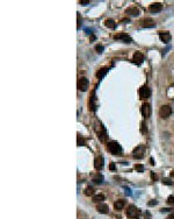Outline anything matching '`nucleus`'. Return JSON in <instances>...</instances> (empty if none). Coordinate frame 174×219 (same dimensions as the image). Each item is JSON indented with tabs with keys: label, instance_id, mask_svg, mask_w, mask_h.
I'll use <instances>...</instances> for the list:
<instances>
[{
	"label": "nucleus",
	"instance_id": "nucleus-1",
	"mask_svg": "<svg viewBox=\"0 0 174 219\" xmlns=\"http://www.w3.org/2000/svg\"><path fill=\"white\" fill-rule=\"evenodd\" d=\"M107 149L109 150V153H111L113 155H120L122 153V147L118 142L116 141H110L107 143Z\"/></svg>",
	"mask_w": 174,
	"mask_h": 219
},
{
	"label": "nucleus",
	"instance_id": "nucleus-2",
	"mask_svg": "<svg viewBox=\"0 0 174 219\" xmlns=\"http://www.w3.org/2000/svg\"><path fill=\"white\" fill-rule=\"evenodd\" d=\"M144 154H145V147H144L143 145L138 146V147L135 148L134 152H132V156H134L135 159H137V160L143 159V157H144Z\"/></svg>",
	"mask_w": 174,
	"mask_h": 219
},
{
	"label": "nucleus",
	"instance_id": "nucleus-3",
	"mask_svg": "<svg viewBox=\"0 0 174 219\" xmlns=\"http://www.w3.org/2000/svg\"><path fill=\"white\" fill-rule=\"evenodd\" d=\"M139 23H141V27H143V28H152V27H155V26H156L155 20H153V19H151V18H145V19H142V20L139 21Z\"/></svg>",
	"mask_w": 174,
	"mask_h": 219
},
{
	"label": "nucleus",
	"instance_id": "nucleus-4",
	"mask_svg": "<svg viewBox=\"0 0 174 219\" xmlns=\"http://www.w3.org/2000/svg\"><path fill=\"white\" fill-rule=\"evenodd\" d=\"M127 216L129 218H137L139 216V210L135 205H129L127 210Z\"/></svg>",
	"mask_w": 174,
	"mask_h": 219
},
{
	"label": "nucleus",
	"instance_id": "nucleus-5",
	"mask_svg": "<svg viewBox=\"0 0 174 219\" xmlns=\"http://www.w3.org/2000/svg\"><path fill=\"white\" fill-rule=\"evenodd\" d=\"M159 114H160V117L164 118V119L168 118V117L172 114V107L168 106V105H164V106H161L160 110H159Z\"/></svg>",
	"mask_w": 174,
	"mask_h": 219
},
{
	"label": "nucleus",
	"instance_id": "nucleus-6",
	"mask_svg": "<svg viewBox=\"0 0 174 219\" xmlns=\"http://www.w3.org/2000/svg\"><path fill=\"white\" fill-rule=\"evenodd\" d=\"M150 96H151V90L146 85H144V86H142L139 89V97H141V99H148Z\"/></svg>",
	"mask_w": 174,
	"mask_h": 219
},
{
	"label": "nucleus",
	"instance_id": "nucleus-7",
	"mask_svg": "<svg viewBox=\"0 0 174 219\" xmlns=\"http://www.w3.org/2000/svg\"><path fill=\"white\" fill-rule=\"evenodd\" d=\"M78 89L80 91H86L87 89H88V79H87L86 77L79 78V81H78Z\"/></svg>",
	"mask_w": 174,
	"mask_h": 219
},
{
	"label": "nucleus",
	"instance_id": "nucleus-8",
	"mask_svg": "<svg viewBox=\"0 0 174 219\" xmlns=\"http://www.w3.org/2000/svg\"><path fill=\"white\" fill-rule=\"evenodd\" d=\"M141 112H142V114H143L144 118H149L150 114H151V106H150V104L144 103L142 105V107H141Z\"/></svg>",
	"mask_w": 174,
	"mask_h": 219
},
{
	"label": "nucleus",
	"instance_id": "nucleus-9",
	"mask_svg": "<svg viewBox=\"0 0 174 219\" xmlns=\"http://www.w3.org/2000/svg\"><path fill=\"white\" fill-rule=\"evenodd\" d=\"M115 40H122L125 43H131L132 42V39L125 33H120L118 35H115Z\"/></svg>",
	"mask_w": 174,
	"mask_h": 219
},
{
	"label": "nucleus",
	"instance_id": "nucleus-10",
	"mask_svg": "<svg viewBox=\"0 0 174 219\" xmlns=\"http://www.w3.org/2000/svg\"><path fill=\"white\" fill-rule=\"evenodd\" d=\"M103 166H104V159H103V156H97V157L95 159V161H94V167H95V169L101 170V169L103 168Z\"/></svg>",
	"mask_w": 174,
	"mask_h": 219
},
{
	"label": "nucleus",
	"instance_id": "nucleus-11",
	"mask_svg": "<svg viewBox=\"0 0 174 219\" xmlns=\"http://www.w3.org/2000/svg\"><path fill=\"white\" fill-rule=\"evenodd\" d=\"M159 37L164 43H168L171 41V34L168 32H160L159 33Z\"/></svg>",
	"mask_w": 174,
	"mask_h": 219
},
{
	"label": "nucleus",
	"instance_id": "nucleus-12",
	"mask_svg": "<svg viewBox=\"0 0 174 219\" xmlns=\"http://www.w3.org/2000/svg\"><path fill=\"white\" fill-rule=\"evenodd\" d=\"M143 61H144V55H143L141 51H136V53L134 54V62L139 65Z\"/></svg>",
	"mask_w": 174,
	"mask_h": 219
},
{
	"label": "nucleus",
	"instance_id": "nucleus-13",
	"mask_svg": "<svg viewBox=\"0 0 174 219\" xmlns=\"http://www.w3.org/2000/svg\"><path fill=\"white\" fill-rule=\"evenodd\" d=\"M161 9H163V4H160V2H153L150 6V12H153V13H158Z\"/></svg>",
	"mask_w": 174,
	"mask_h": 219
},
{
	"label": "nucleus",
	"instance_id": "nucleus-14",
	"mask_svg": "<svg viewBox=\"0 0 174 219\" xmlns=\"http://www.w3.org/2000/svg\"><path fill=\"white\" fill-rule=\"evenodd\" d=\"M96 210H97V212H100V213H103V215H106V213H108V211H109V208H108V205H107V204H104V203H99V204H97V208H96Z\"/></svg>",
	"mask_w": 174,
	"mask_h": 219
},
{
	"label": "nucleus",
	"instance_id": "nucleus-15",
	"mask_svg": "<svg viewBox=\"0 0 174 219\" xmlns=\"http://www.w3.org/2000/svg\"><path fill=\"white\" fill-rule=\"evenodd\" d=\"M125 13L129 14V15H132V16L139 15V11H138V8H136V7H129V8H127Z\"/></svg>",
	"mask_w": 174,
	"mask_h": 219
},
{
	"label": "nucleus",
	"instance_id": "nucleus-16",
	"mask_svg": "<svg viewBox=\"0 0 174 219\" xmlns=\"http://www.w3.org/2000/svg\"><path fill=\"white\" fill-rule=\"evenodd\" d=\"M89 107L92 111H95L96 105H95V91H93L90 93V98H89Z\"/></svg>",
	"mask_w": 174,
	"mask_h": 219
},
{
	"label": "nucleus",
	"instance_id": "nucleus-17",
	"mask_svg": "<svg viewBox=\"0 0 174 219\" xmlns=\"http://www.w3.org/2000/svg\"><path fill=\"white\" fill-rule=\"evenodd\" d=\"M109 71V68H107V67H104V68H101L97 72H96V77L99 78V79H101V78H103L104 77V75L107 74Z\"/></svg>",
	"mask_w": 174,
	"mask_h": 219
},
{
	"label": "nucleus",
	"instance_id": "nucleus-18",
	"mask_svg": "<svg viewBox=\"0 0 174 219\" xmlns=\"http://www.w3.org/2000/svg\"><path fill=\"white\" fill-rule=\"evenodd\" d=\"M124 205H125V202H124V201H122V199H120V201H116V202H115L114 208H115V210L121 211V210H123Z\"/></svg>",
	"mask_w": 174,
	"mask_h": 219
},
{
	"label": "nucleus",
	"instance_id": "nucleus-19",
	"mask_svg": "<svg viewBox=\"0 0 174 219\" xmlns=\"http://www.w3.org/2000/svg\"><path fill=\"white\" fill-rule=\"evenodd\" d=\"M104 26H106V27H108V28L114 29V28L116 27V23H115V21H114V20L108 19V20H106V21H104Z\"/></svg>",
	"mask_w": 174,
	"mask_h": 219
},
{
	"label": "nucleus",
	"instance_id": "nucleus-20",
	"mask_svg": "<svg viewBox=\"0 0 174 219\" xmlns=\"http://www.w3.org/2000/svg\"><path fill=\"white\" fill-rule=\"evenodd\" d=\"M102 201H104V196L101 195V194L95 195V196L93 197V202H94V203H101Z\"/></svg>",
	"mask_w": 174,
	"mask_h": 219
},
{
	"label": "nucleus",
	"instance_id": "nucleus-21",
	"mask_svg": "<svg viewBox=\"0 0 174 219\" xmlns=\"http://www.w3.org/2000/svg\"><path fill=\"white\" fill-rule=\"evenodd\" d=\"M93 182H94L95 184H101V183L103 182V176H102V175H97V176H95V177L93 178Z\"/></svg>",
	"mask_w": 174,
	"mask_h": 219
},
{
	"label": "nucleus",
	"instance_id": "nucleus-22",
	"mask_svg": "<svg viewBox=\"0 0 174 219\" xmlns=\"http://www.w3.org/2000/svg\"><path fill=\"white\" fill-rule=\"evenodd\" d=\"M94 191H95V190H94V188H93V187H88V188H86V189H85L84 194H85L86 196H92V195L94 194Z\"/></svg>",
	"mask_w": 174,
	"mask_h": 219
},
{
	"label": "nucleus",
	"instance_id": "nucleus-23",
	"mask_svg": "<svg viewBox=\"0 0 174 219\" xmlns=\"http://www.w3.org/2000/svg\"><path fill=\"white\" fill-rule=\"evenodd\" d=\"M135 169H136L138 173H143V171H144V166H142V164H136V166H135Z\"/></svg>",
	"mask_w": 174,
	"mask_h": 219
},
{
	"label": "nucleus",
	"instance_id": "nucleus-24",
	"mask_svg": "<svg viewBox=\"0 0 174 219\" xmlns=\"http://www.w3.org/2000/svg\"><path fill=\"white\" fill-rule=\"evenodd\" d=\"M163 183L166 184V185H172L173 184L172 180H170V178H163Z\"/></svg>",
	"mask_w": 174,
	"mask_h": 219
},
{
	"label": "nucleus",
	"instance_id": "nucleus-25",
	"mask_svg": "<svg viewBox=\"0 0 174 219\" xmlns=\"http://www.w3.org/2000/svg\"><path fill=\"white\" fill-rule=\"evenodd\" d=\"M84 145H85V140L80 135H78V146H84Z\"/></svg>",
	"mask_w": 174,
	"mask_h": 219
},
{
	"label": "nucleus",
	"instance_id": "nucleus-26",
	"mask_svg": "<svg viewBox=\"0 0 174 219\" xmlns=\"http://www.w3.org/2000/svg\"><path fill=\"white\" fill-rule=\"evenodd\" d=\"M95 50H96L99 54H101V53L103 51V47H102V46H100V44H97V46H95Z\"/></svg>",
	"mask_w": 174,
	"mask_h": 219
},
{
	"label": "nucleus",
	"instance_id": "nucleus-27",
	"mask_svg": "<svg viewBox=\"0 0 174 219\" xmlns=\"http://www.w3.org/2000/svg\"><path fill=\"white\" fill-rule=\"evenodd\" d=\"M167 202H168V204H173L174 205V196H170L167 198Z\"/></svg>",
	"mask_w": 174,
	"mask_h": 219
},
{
	"label": "nucleus",
	"instance_id": "nucleus-28",
	"mask_svg": "<svg viewBox=\"0 0 174 219\" xmlns=\"http://www.w3.org/2000/svg\"><path fill=\"white\" fill-rule=\"evenodd\" d=\"M81 26V19H80V15L78 14V28Z\"/></svg>",
	"mask_w": 174,
	"mask_h": 219
},
{
	"label": "nucleus",
	"instance_id": "nucleus-29",
	"mask_svg": "<svg viewBox=\"0 0 174 219\" xmlns=\"http://www.w3.org/2000/svg\"><path fill=\"white\" fill-rule=\"evenodd\" d=\"M109 169H110V170H115V169H116V167H115V164H114V163H111V164L109 166Z\"/></svg>",
	"mask_w": 174,
	"mask_h": 219
},
{
	"label": "nucleus",
	"instance_id": "nucleus-30",
	"mask_svg": "<svg viewBox=\"0 0 174 219\" xmlns=\"http://www.w3.org/2000/svg\"><path fill=\"white\" fill-rule=\"evenodd\" d=\"M157 203H158L157 201H153V202H150V203H149V206H152V205H157Z\"/></svg>",
	"mask_w": 174,
	"mask_h": 219
},
{
	"label": "nucleus",
	"instance_id": "nucleus-31",
	"mask_svg": "<svg viewBox=\"0 0 174 219\" xmlns=\"http://www.w3.org/2000/svg\"><path fill=\"white\" fill-rule=\"evenodd\" d=\"M88 2H89L88 0H81V1H80V4H81V5H84V6H85V5H87Z\"/></svg>",
	"mask_w": 174,
	"mask_h": 219
},
{
	"label": "nucleus",
	"instance_id": "nucleus-32",
	"mask_svg": "<svg viewBox=\"0 0 174 219\" xmlns=\"http://www.w3.org/2000/svg\"><path fill=\"white\" fill-rule=\"evenodd\" d=\"M142 126H143V127H142V132H143V131L146 132V127H145V124H144V122H142Z\"/></svg>",
	"mask_w": 174,
	"mask_h": 219
},
{
	"label": "nucleus",
	"instance_id": "nucleus-33",
	"mask_svg": "<svg viewBox=\"0 0 174 219\" xmlns=\"http://www.w3.org/2000/svg\"><path fill=\"white\" fill-rule=\"evenodd\" d=\"M170 211H172V209H167V208H166V209H163V210H161V212H170Z\"/></svg>",
	"mask_w": 174,
	"mask_h": 219
},
{
	"label": "nucleus",
	"instance_id": "nucleus-34",
	"mask_svg": "<svg viewBox=\"0 0 174 219\" xmlns=\"http://www.w3.org/2000/svg\"><path fill=\"white\" fill-rule=\"evenodd\" d=\"M151 177H152V178H155V180H157V176H156V175H155V174H153V173H152V174H151Z\"/></svg>",
	"mask_w": 174,
	"mask_h": 219
},
{
	"label": "nucleus",
	"instance_id": "nucleus-35",
	"mask_svg": "<svg viewBox=\"0 0 174 219\" xmlns=\"http://www.w3.org/2000/svg\"><path fill=\"white\" fill-rule=\"evenodd\" d=\"M168 219H174V213H172V215L168 217Z\"/></svg>",
	"mask_w": 174,
	"mask_h": 219
}]
</instances>
